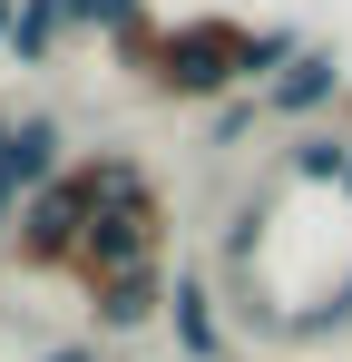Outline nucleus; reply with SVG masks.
<instances>
[{"label": "nucleus", "mask_w": 352, "mask_h": 362, "mask_svg": "<svg viewBox=\"0 0 352 362\" xmlns=\"http://www.w3.org/2000/svg\"><path fill=\"white\" fill-rule=\"evenodd\" d=\"M284 59V40H254V30H235V20H186V30H167L157 49H147V69L167 78V88H186V98H206V88H235V78H254V69Z\"/></svg>", "instance_id": "nucleus-1"}, {"label": "nucleus", "mask_w": 352, "mask_h": 362, "mask_svg": "<svg viewBox=\"0 0 352 362\" xmlns=\"http://www.w3.org/2000/svg\"><path fill=\"white\" fill-rule=\"evenodd\" d=\"M78 245H88V196H78V177H69V186H40V196H30L20 255H30V264H59V255L78 264Z\"/></svg>", "instance_id": "nucleus-2"}, {"label": "nucleus", "mask_w": 352, "mask_h": 362, "mask_svg": "<svg viewBox=\"0 0 352 362\" xmlns=\"http://www.w3.org/2000/svg\"><path fill=\"white\" fill-rule=\"evenodd\" d=\"M49 167H59V127H49V118L10 127V147H0V206H10V196H30Z\"/></svg>", "instance_id": "nucleus-3"}, {"label": "nucleus", "mask_w": 352, "mask_h": 362, "mask_svg": "<svg viewBox=\"0 0 352 362\" xmlns=\"http://www.w3.org/2000/svg\"><path fill=\"white\" fill-rule=\"evenodd\" d=\"M333 88H343V69L323 59V49H303V59H293L284 78H274V108H284V118H303V108H323Z\"/></svg>", "instance_id": "nucleus-4"}, {"label": "nucleus", "mask_w": 352, "mask_h": 362, "mask_svg": "<svg viewBox=\"0 0 352 362\" xmlns=\"http://www.w3.org/2000/svg\"><path fill=\"white\" fill-rule=\"evenodd\" d=\"M59 20H98V30H117V40H147V10L137 0H49Z\"/></svg>", "instance_id": "nucleus-5"}, {"label": "nucleus", "mask_w": 352, "mask_h": 362, "mask_svg": "<svg viewBox=\"0 0 352 362\" xmlns=\"http://www.w3.org/2000/svg\"><path fill=\"white\" fill-rule=\"evenodd\" d=\"M167 303H176V343L206 362V353H216V313H206V284H176Z\"/></svg>", "instance_id": "nucleus-6"}, {"label": "nucleus", "mask_w": 352, "mask_h": 362, "mask_svg": "<svg viewBox=\"0 0 352 362\" xmlns=\"http://www.w3.org/2000/svg\"><path fill=\"white\" fill-rule=\"evenodd\" d=\"M147 303H157V284H147V264H137V274H117V284H98V323H137Z\"/></svg>", "instance_id": "nucleus-7"}, {"label": "nucleus", "mask_w": 352, "mask_h": 362, "mask_svg": "<svg viewBox=\"0 0 352 362\" xmlns=\"http://www.w3.org/2000/svg\"><path fill=\"white\" fill-rule=\"evenodd\" d=\"M49 30H59V10H49V0H30V10H20V30H10V49H20V59H40V49H49Z\"/></svg>", "instance_id": "nucleus-8"}, {"label": "nucleus", "mask_w": 352, "mask_h": 362, "mask_svg": "<svg viewBox=\"0 0 352 362\" xmlns=\"http://www.w3.org/2000/svg\"><path fill=\"white\" fill-rule=\"evenodd\" d=\"M10 30H20V20H10V0H0V49H10Z\"/></svg>", "instance_id": "nucleus-9"}, {"label": "nucleus", "mask_w": 352, "mask_h": 362, "mask_svg": "<svg viewBox=\"0 0 352 362\" xmlns=\"http://www.w3.org/2000/svg\"><path fill=\"white\" fill-rule=\"evenodd\" d=\"M49 362H98V353H78V343H69V353H49Z\"/></svg>", "instance_id": "nucleus-10"}, {"label": "nucleus", "mask_w": 352, "mask_h": 362, "mask_svg": "<svg viewBox=\"0 0 352 362\" xmlns=\"http://www.w3.org/2000/svg\"><path fill=\"white\" fill-rule=\"evenodd\" d=\"M0 147H10V127H0Z\"/></svg>", "instance_id": "nucleus-11"}, {"label": "nucleus", "mask_w": 352, "mask_h": 362, "mask_svg": "<svg viewBox=\"0 0 352 362\" xmlns=\"http://www.w3.org/2000/svg\"><path fill=\"white\" fill-rule=\"evenodd\" d=\"M343 196H352V177H343Z\"/></svg>", "instance_id": "nucleus-12"}]
</instances>
